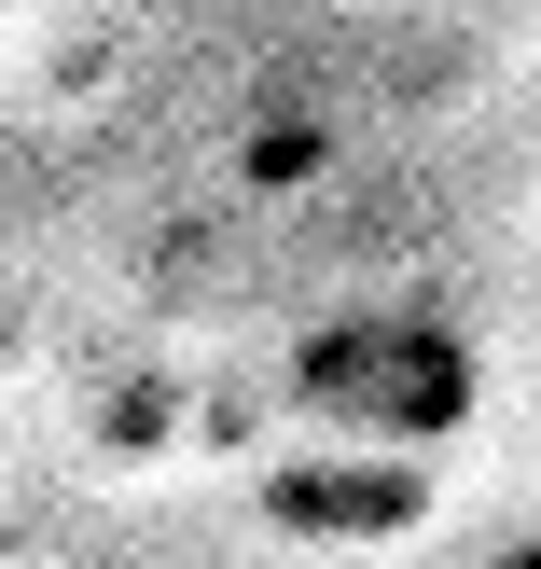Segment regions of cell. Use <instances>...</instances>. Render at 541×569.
<instances>
[{
    "label": "cell",
    "mask_w": 541,
    "mask_h": 569,
    "mask_svg": "<svg viewBox=\"0 0 541 569\" xmlns=\"http://www.w3.org/2000/svg\"><path fill=\"white\" fill-rule=\"evenodd\" d=\"M472 403H487V361L431 306H361V320L292 333V417H320L348 445H444L472 431Z\"/></svg>",
    "instance_id": "1"
},
{
    "label": "cell",
    "mask_w": 541,
    "mask_h": 569,
    "mask_svg": "<svg viewBox=\"0 0 541 569\" xmlns=\"http://www.w3.org/2000/svg\"><path fill=\"white\" fill-rule=\"evenodd\" d=\"M264 515H278V542L375 556V542H403L431 515V487H417V445H348L333 431V459H278L264 472Z\"/></svg>",
    "instance_id": "2"
}]
</instances>
